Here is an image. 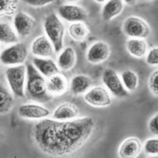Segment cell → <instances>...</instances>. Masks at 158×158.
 Instances as JSON below:
<instances>
[{"label": "cell", "mask_w": 158, "mask_h": 158, "mask_svg": "<svg viewBox=\"0 0 158 158\" xmlns=\"http://www.w3.org/2000/svg\"><path fill=\"white\" fill-rule=\"evenodd\" d=\"M95 127V120L90 116L67 121L45 118L35 124L32 138L45 154L64 156L78 150L89 139Z\"/></svg>", "instance_id": "1"}, {"label": "cell", "mask_w": 158, "mask_h": 158, "mask_svg": "<svg viewBox=\"0 0 158 158\" xmlns=\"http://www.w3.org/2000/svg\"><path fill=\"white\" fill-rule=\"evenodd\" d=\"M27 78L25 85V94L30 100L40 103H46L52 99L48 91L47 80L32 63L26 64Z\"/></svg>", "instance_id": "2"}, {"label": "cell", "mask_w": 158, "mask_h": 158, "mask_svg": "<svg viewBox=\"0 0 158 158\" xmlns=\"http://www.w3.org/2000/svg\"><path fill=\"white\" fill-rule=\"evenodd\" d=\"M44 30L45 35L52 43L55 52L59 53L63 48L65 27L59 17L56 13H51L44 20Z\"/></svg>", "instance_id": "3"}, {"label": "cell", "mask_w": 158, "mask_h": 158, "mask_svg": "<svg viewBox=\"0 0 158 158\" xmlns=\"http://www.w3.org/2000/svg\"><path fill=\"white\" fill-rule=\"evenodd\" d=\"M5 77L13 94L20 98L25 97L27 78L26 66L23 64L10 66L6 69Z\"/></svg>", "instance_id": "4"}, {"label": "cell", "mask_w": 158, "mask_h": 158, "mask_svg": "<svg viewBox=\"0 0 158 158\" xmlns=\"http://www.w3.org/2000/svg\"><path fill=\"white\" fill-rule=\"evenodd\" d=\"M122 29L124 34L131 38L146 39L151 33L149 24L142 18L135 15L129 16L124 20Z\"/></svg>", "instance_id": "5"}, {"label": "cell", "mask_w": 158, "mask_h": 158, "mask_svg": "<svg viewBox=\"0 0 158 158\" xmlns=\"http://www.w3.org/2000/svg\"><path fill=\"white\" fill-rule=\"evenodd\" d=\"M28 56V49L23 43L11 44L1 52V63L6 66L22 65L25 62Z\"/></svg>", "instance_id": "6"}, {"label": "cell", "mask_w": 158, "mask_h": 158, "mask_svg": "<svg viewBox=\"0 0 158 158\" xmlns=\"http://www.w3.org/2000/svg\"><path fill=\"white\" fill-rule=\"evenodd\" d=\"M102 81L107 89L114 97L123 98L128 95V90L124 86L122 78L116 72L111 68L104 70L102 74Z\"/></svg>", "instance_id": "7"}, {"label": "cell", "mask_w": 158, "mask_h": 158, "mask_svg": "<svg viewBox=\"0 0 158 158\" xmlns=\"http://www.w3.org/2000/svg\"><path fill=\"white\" fill-rule=\"evenodd\" d=\"M111 93L103 86L90 89L84 95L85 102L95 108H107L112 103Z\"/></svg>", "instance_id": "8"}, {"label": "cell", "mask_w": 158, "mask_h": 158, "mask_svg": "<svg viewBox=\"0 0 158 158\" xmlns=\"http://www.w3.org/2000/svg\"><path fill=\"white\" fill-rule=\"evenodd\" d=\"M111 52V48L108 43L98 40L92 44L87 50L86 60L92 64H100L108 60Z\"/></svg>", "instance_id": "9"}, {"label": "cell", "mask_w": 158, "mask_h": 158, "mask_svg": "<svg viewBox=\"0 0 158 158\" xmlns=\"http://www.w3.org/2000/svg\"><path fill=\"white\" fill-rule=\"evenodd\" d=\"M58 15L69 22H85L88 18V12L85 8L75 4H63L58 8Z\"/></svg>", "instance_id": "10"}, {"label": "cell", "mask_w": 158, "mask_h": 158, "mask_svg": "<svg viewBox=\"0 0 158 158\" xmlns=\"http://www.w3.org/2000/svg\"><path fill=\"white\" fill-rule=\"evenodd\" d=\"M14 27L19 36L26 37L35 29L36 19L27 13L19 11L14 18Z\"/></svg>", "instance_id": "11"}, {"label": "cell", "mask_w": 158, "mask_h": 158, "mask_svg": "<svg viewBox=\"0 0 158 158\" xmlns=\"http://www.w3.org/2000/svg\"><path fill=\"white\" fill-rule=\"evenodd\" d=\"M47 88L49 94L53 97H62L67 94L70 89V81L67 75L59 72L48 78Z\"/></svg>", "instance_id": "12"}, {"label": "cell", "mask_w": 158, "mask_h": 158, "mask_svg": "<svg viewBox=\"0 0 158 158\" xmlns=\"http://www.w3.org/2000/svg\"><path fill=\"white\" fill-rule=\"evenodd\" d=\"M32 54L35 57L49 58L53 56L54 46L46 35H41L35 38L30 45Z\"/></svg>", "instance_id": "13"}, {"label": "cell", "mask_w": 158, "mask_h": 158, "mask_svg": "<svg viewBox=\"0 0 158 158\" xmlns=\"http://www.w3.org/2000/svg\"><path fill=\"white\" fill-rule=\"evenodd\" d=\"M18 115L26 119H43L51 115V111L39 104H24L18 108Z\"/></svg>", "instance_id": "14"}, {"label": "cell", "mask_w": 158, "mask_h": 158, "mask_svg": "<svg viewBox=\"0 0 158 158\" xmlns=\"http://www.w3.org/2000/svg\"><path fill=\"white\" fill-rule=\"evenodd\" d=\"M142 149L141 141L135 137L128 138L118 147V155L121 158H134L140 154Z\"/></svg>", "instance_id": "15"}, {"label": "cell", "mask_w": 158, "mask_h": 158, "mask_svg": "<svg viewBox=\"0 0 158 158\" xmlns=\"http://www.w3.org/2000/svg\"><path fill=\"white\" fill-rule=\"evenodd\" d=\"M32 63L38 71L47 78L59 73L60 70L58 64L50 58L34 57L32 59Z\"/></svg>", "instance_id": "16"}, {"label": "cell", "mask_w": 158, "mask_h": 158, "mask_svg": "<svg viewBox=\"0 0 158 158\" xmlns=\"http://www.w3.org/2000/svg\"><path fill=\"white\" fill-rule=\"evenodd\" d=\"M79 109L75 104L70 102L62 103L55 108L52 118L57 120L67 121L74 119L78 115Z\"/></svg>", "instance_id": "17"}, {"label": "cell", "mask_w": 158, "mask_h": 158, "mask_svg": "<svg viewBox=\"0 0 158 158\" xmlns=\"http://www.w3.org/2000/svg\"><path fill=\"white\" fill-rule=\"evenodd\" d=\"M124 9L123 0H108L104 4L101 17L105 22H109L122 14Z\"/></svg>", "instance_id": "18"}, {"label": "cell", "mask_w": 158, "mask_h": 158, "mask_svg": "<svg viewBox=\"0 0 158 158\" xmlns=\"http://www.w3.org/2000/svg\"><path fill=\"white\" fill-rule=\"evenodd\" d=\"M126 48L131 56L142 59L147 54L148 44L145 39L130 37L126 43Z\"/></svg>", "instance_id": "19"}, {"label": "cell", "mask_w": 158, "mask_h": 158, "mask_svg": "<svg viewBox=\"0 0 158 158\" xmlns=\"http://www.w3.org/2000/svg\"><path fill=\"white\" fill-rule=\"evenodd\" d=\"M76 52L71 46H67L60 52L58 56L57 64L59 69L64 71H68L74 68L76 63Z\"/></svg>", "instance_id": "20"}, {"label": "cell", "mask_w": 158, "mask_h": 158, "mask_svg": "<svg viewBox=\"0 0 158 158\" xmlns=\"http://www.w3.org/2000/svg\"><path fill=\"white\" fill-rule=\"evenodd\" d=\"M93 80L90 77L85 74H77L72 77L70 81V89L74 95L86 93L90 89Z\"/></svg>", "instance_id": "21"}, {"label": "cell", "mask_w": 158, "mask_h": 158, "mask_svg": "<svg viewBox=\"0 0 158 158\" xmlns=\"http://www.w3.org/2000/svg\"><path fill=\"white\" fill-rule=\"evenodd\" d=\"M68 34L74 41L82 42L89 36L90 31L83 22H72L68 27Z\"/></svg>", "instance_id": "22"}, {"label": "cell", "mask_w": 158, "mask_h": 158, "mask_svg": "<svg viewBox=\"0 0 158 158\" xmlns=\"http://www.w3.org/2000/svg\"><path fill=\"white\" fill-rule=\"evenodd\" d=\"M18 32L15 29L7 22H1L0 24V40L1 43L6 44H14L19 42Z\"/></svg>", "instance_id": "23"}, {"label": "cell", "mask_w": 158, "mask_h": 158, "mask_svg": "<svg viewBox=\"0 0 158 158\" xmlns=\"http://www.w3.org/2000/svg\"><path fill=\"white\" fill-rule=\"evenodd\" d=\"M14 97L5 85L0 86V112L2 115L8 113L14 106Z\"/></svg>", "instance_id": "24"}, {"label": "cell", "mask_w": 158, "mask_h": 158, "mask_svg": "<svg viewBox=\"0 0 158 158\" xmlns=\"http://www.w3.org/2000/svg\"><path fill=\"white\" fill-rule=\"evenodd\" d=\"M121 78L128 92H133L138 89L139 80L138 74L135 71L131 70H124L121 74Z\"/></svg>", "instance_id": "25"}, {"label": "cell", "mask_w": 158, "mask_h": 158, "mask_svg": "<svg viewBox=\"0 0 158 158\" xmlns=\"http://www.w3.org/2000/svg\"><path fill=\"white\" fill-rule=\"evenodd\" d=\"M18 7V0H0L1 16L12 17L16 15Z\"/></svg>", "instance_id": "26"}, {"label": "cell", "mask_w": 158, "mask_h": 158, "mask_svg": "<svg viewBox=\"0 0 158 158\" xmlns=\"http://www.w3.org/2000/svg\"><path fill=\"white\" fill-rule=\"evenodd\" d=\"M143 151L148 155L158 154V138H151L143 144Z\"/></svg>", "instance_id": "27"}, {"label": "cell", "mask_w": 158, "mask_h": 158, "mask_svg": "<svg viewBox=\"0 0 158 158\" xmlns=\"http://www.w3.org/2000/svg\"><path fill=\"white\" fill-rule=\"evenodd\" d=\"M148 87L151 94L158 97V69L152 72L148 79Z\"/></svg>", "instance_id": "28"}, {"label": "cell", "mask_w": 158, "mask_h": 158, "mask_svg": "<svg viewBox=\"0 0 158 158\" xmlns=\"http://www.w3.org/2000/svg\"><path fill=\"white\" fill-rule=\"evenodd\" d=\"M146 62L148 65L152 67L158 66V47L151 48L148 51L146 57Z\"/></svg>", "instance_id": "29"}, {"label": "cell", "mask_w": 158, "mask_h": 158, "mask_svg": "<svg viewBox=\"0 0 158 158\" xmlns=\"http://www.w3.org/2000/svg\"><path fill=\"white\" fill-rule=\"evenodd\" d=\"M22 2L32 7H43L45 6L54 3L56 0H22Z\"/></svg>", "instance_id": "30"}, {"label": "cell", "mask_w": 158, "mask_h": 158, "mask_svg": "<svg viewBox=\"0 0 158 158\" xmlns=\"http://www.w3.org/2000/svg\"><path fill=\"white\" fill-rule=\"evenodd\" d=\"M148 130L152 135L158 136V113L153 115L149 120Z\"/></svg>", "instance_id": "31"}, {"label": "cell", "mask_w": 158, "mask_h": 158, "mask_svg": "<svg viewBox=\"0 0 158 158\" xmlns=\"http://www.w3.org/2000/svg\"><path fill=\"white\" fill-rule=\"evenodd\" d=\"M138 0H123L124 3L127 4V5H135V4H136L137 2H138Z\"/></svg>", "instance_id": "32"}, {"label": "cell", "mask_w": 158, "mask_h": 158, "mask_svg": "<svg viewBox=\"0 0 158 158\" xmlns=\"http://www.w3.org/2000/svg\"><path fill=\"white\" fill-rule=\"evenodd\" d=\"M96 2H97V3H105V2H107V1H108V0H94Z\"/></svg>", "instance_id": "33"}, {"label": "cell", "mask_w": 158, "mask_h": 158, "mask_svg": "<svg viewBox=\"0 0 158 158\" xmlns=\"http://www.w3.org/2000/svg\"><path fill=\"white\" fill-rule=\"evenodd\" d=\"M67 1L69 2H77L79 1H81V0H67Z\"/></svg>", "instance_id": "34"}, {"label": "cell", "mask_w": 158, "mask_h": 158, "mask_svg": "<svg viewBox=\"0 0 158 158\" xmlns=\"http://www.w3.org/2000/svg\"><path fill=\"white\" fill-rule=\"evenodd\" d=\"M145 1H146V2H152L153 0H145Z\"/></svg>", "instance_id": "35"}]
</instances>
